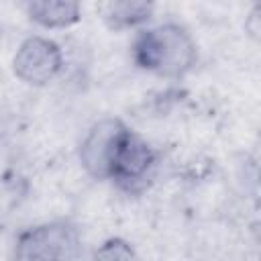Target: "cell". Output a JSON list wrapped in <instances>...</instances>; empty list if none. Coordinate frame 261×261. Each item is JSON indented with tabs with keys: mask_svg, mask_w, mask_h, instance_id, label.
I'll list each match as a JSON object with an SVG mask.
<instances>
[{
	"mask_svg": "<svg viewBox=\"0 0 261 261\" xmlns=\"http://www.w3.org/2000/svg\"><path fill=\"white\" fill-rule=\"evenodd\" d=\"M133 61L147 71L163 77H181L198 61V47L192 35L175 24L165 22L141 31L130 47Z\"/></svg>",
	"mask_w": 261,
	"mask_h": 261,
	"instance_id": "6da1fadb",
	"label": "cell"
},
{
	"mask_svg": "<svg viewBox=\"0 0 261 261\" xmlns=\"http://www.w3.org/2000/svg\"><path fill=\"white\" fill-rule=\"evenodd\" d=\"M63 67L61 47L41 35L27 37L12 59V69L16 77L29 86H45L49 84Z\"/></svg>",
	"mask_w": 261,
	"mask_h": 261,
	"instance_id": "277c9868",
	"label": "cell"
},
{
	"mask_svg": "<svg viewBox=\"0 0 261 261\" xmlns=\"http://www.w3.org/2000/svg\"><path fill=\"white\" fill-rule=\"evenodd\" d=\"M94 261H143V259L128 241L120 237H112L96 249Z\"/></svg>",
	"mask_w": 261,
	"mask_h": 261,
	"instance_id": "ba28073f",
	"label": "cell"
},
{
	"mask_svg": "<svg viewBox=\"0 0 261 261\" xmlns=\"http://www.w3.org/2000/svg\"><path fill=\"white\" fill-rule=\"evenodd\" d=\"M128 126L120 118H102L94 122L80 143V163L94 179H110L114 159L122 141L128 135Z\"/></svg>",
	"mask_w": 261,
	"mask_h": 261,
	"instance_id": "3957f363",
	"label": "cell"
},
{
	"mask_svg": "<svg viewBox=\"0 0 261 261\" xmlns=\"http://www.w3.org/2000/svg\"><path fill=\"white\" fill-rule=\"evenodd\" d=\"M27 16L43 29H67L80 22L82 8L77 2L67 0H43V2H29L24 6Z\"/></svg>",
	"mask_w": 261,
	"mask_h": 261,
	"instance_id": "8992f818",
	"label": "cell"
},
{
	"mask_svg": "<svg viewBox=\"0 0 261 261\" xmlns=\"http://www.w3.org/2000/svg\"><path fill=\"white\" fill-rule=\"evenodd\" d=\"M155 163H157V153L153 151V147L135 130H128L114 159L110 179L116 181L126 192L143 190L153 175Z\"/></svg>",
	"mask_w": 261,
	"mask_h": 261,
	"instance_id": "5b68a950",
	"label": "cell"
},
{
	"mask_svg": "<svg viewBox=\"0 0 261 261\" xmlns=\"http://www.w3.org/2000/svg\"><path fill=\"white\" fill-rule=\"evenodd\" d=\"M153 14L151 2H110L104 6V20L110 29H133L145 24Z\"/></svg>",
	"mask_w": 261,
	"mask_h": 261,
	"instance_id": "52a82bcc",
	"label": "cell"
},
{
	"mask_svg": "<svg viewBox=\"0 0 261 261\" xmlns=\"http://www.w3.org/2000/svg\"><path fill=\"white\" fill-rule=\"evenodd\" d=\"M80 247L77 228L65 220H53L18 234L14 261H73Z\"/></svg>",
	"mask_w": 261,
	"mask_h": 261,
	"instance_id": "7a4b0ae2",
	"label": "cell"
}]
</instances>
